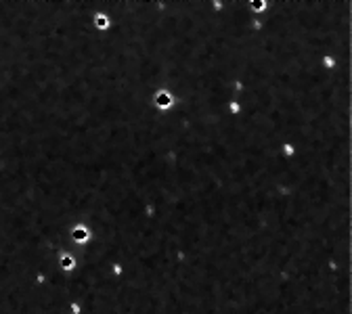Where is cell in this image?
<instances>
[{
	"label": "cell",
	"instance_id": "obj_4",
	"mask_svg": "<svg viewBox=\"0 0 352 314\" xmlns=\"http://www.w3.org/2000/svg\"><path fill=\"white\" fill-rule=\"evenodd\" d=\"M252 6H254V11H264V9H266V2H264V0H258V2H254Z\"/></svg>",
	"mask_w": 352,
	"mask_h": 314
},
{
	"label": "cell",
	"instance_id": "obj_5",
	"mask_svg": "<svg viewBox=\"0 0 352 314\" xmlns=\"http://www.w3.org/2000/svg\"><path fill=\"white\" fill-rule=\"evenodd\" d=\"M63 266L71 268V266H73V260H71V258H63Z\"/></svg>",
	"mask_w": 352,
	"mask_h": 314
},
{
	"label": "cell",
	"instance_id": "obj_2",
	"mask_svg": "<svg viewBox=\"0 0 352 314\" xmlns=\"http://www.w3.org/2000/svg\"><path fill=\"white\" fill-rule=\"evenodd\" d=\"M71 237H73V241L84 243V241H88L90 233H88V228H86V226H76V228H73V233H71Z\"/></svg>",
	"mask_w": 352,
	"mask_h": 314
},
{
	"label": "cell",
	"instance_id": "obj_6",
	"mask_svg": "<svg viewBox=\"0 0 352 314\" xmlns=\"http://www.w3.org/2000/svg\"><path fill=\"white\" fill-rule=\"evenodd\" d=\"M231 111H233V113H237V111H239V105L233 103V105H231Z\"/></svg>",
	"mask_w": 352,
	"mask_h": 314
},
{
	"label": "cell",
	"instance_id": "obj_1",
	"mask_svg": "<svg viewBox=\"0 0 352 314\" xmlns=\"http://www.w3.org/2000/svg\"><path fill=\"white\" fill-rule=\"evenodd\" d=\"M172 103H174V99H172V94L168 92V90H159V92L155 94V105L159 109H170Z\"/></svg>",
	"mask_w": 352,
	"mask_h": 314
},
{
	"label": "cell",
	"instance_id": "obj_3",
	"mask_svg": "<svg viewBox=\"0 0 352 314\" xmlns=\"http://www.w3.org/2000/svg\"><path fill=\"white\" fill-rule=\"evenodd\" d=\"M94 25H96L99 29H107V27H109V19H107V15L96 13V15H94Z\"/></svg>",
	"mask_w": 352,
	"mask_h": 314
}]
</instances>
